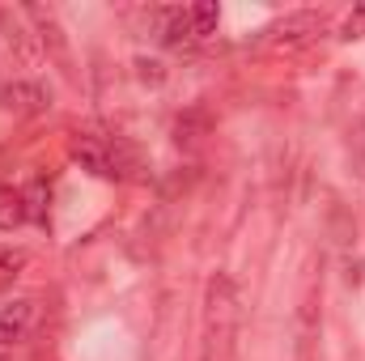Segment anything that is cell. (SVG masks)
<instances>
[{
  "instance_id": "cell-3",
  "label": "cell",
  "mask_w": 365,
  "mask_h": 361,
  "mask_svg": "<svg viewBox=\"0 0 365 361\" xmlns=\"http://www.w3.org/2000/svg\"><path fill=\"white\" fill-rule=\"evenodd\" d=\"M323 30H327V17H323V13H314V9H302V13L280 17L268 34H272L276 47H306V43H314Z\"/></svg>"
},
{
  "instance_id": "cell-7",
  "label": "cell",
  "mask_w": 365,
  "mask_h": 361,
  "mask_svg": "<svg viewBox=\"0 0 365 361\" xmlns=\"http://www.w3.org/2000/svg\"><path fill=\"white\" fill-rule=\"evenodd\" d=\"M17 225H26V200H21V187H0V230L13 234Z\"/></svg>"
},
{
  "instance_id": "cell-2",
  "label": "cell",
  "mask_w": 365,
  "mask_h": 361,
  "mask_svg": "<svg viewBox=\"0 0 365 361\" xmlns=\"http://www.w3.org/2000/svg\"><path fill=\"white\" fill-rule=\"evenodd\" d=\"M73 162H81V166H86L90 175H98V179H128V171H136L132 153H128L119 141L93 136V132L73 136Z\"/></svg>"
},
{
  "instance_id": "cell-8",
  "label": "cell",
  "mask_w": 365,
  "mask_h": 361,
  "mask_svg": "<svg viewBox=\"0 0 365 361\" xmlns=\"http://www.w3.org/2000/svg\"><path fill=\"white\" fill-rule=\"evenodd\" d=\"M187 21H191V34H195V43H200V39H208V34H217V21H221V9H217L212 0H200V4H191V9H187Z\"/></svg>"
},
{
  "instance_id": "cell-4",
  "label": "cell",
  "mask_w": 365,
  "mask_h": 361,
  "mask_svg": "<svg viewBox=\"0 0 365 361\" xmlns=\"http://www.w3.org/2000/svg\"><path fill=\"white\" fill-rule=\"evenodd\" d=\"M0 106L4 111H17V115H38L51 106V93L43 90L38 81H9L0 90Z\"/></svg>"
},
{
  "instance_id": "cell-5",
  "label": "cell",
  "mask_w": 365,
  "mask_h": 361,
  "mask_svg": "<svg viewBox=\"0 0 365 361\" xmlns=\"http://www.w3.org/2000/svg\"><path fill=\"white\" fill-rule=\"evenodd\" d=\"M30 327H34V302H26V298L0 302V345L21 340Z\"/></svg>"
},
{
  "instance_id": "cell-9",
  "label": "cell",
  "mask_w": 365,
  "mask_h": 361,
  "mask_svg": "<svg viewBox=\"0 0 365 361\" xmlns=\"http://www.w3.org/2000/svg\"><path fill=\"white\" fill-rule=\"evenodd\" d=\"M21 200H26V221H47V208H51V187L43 179H34L30 187H21Z\"/></svg>"
},
{
  "instance_id": "cell-10",
  "label": "cell",
  "mask_w": 365,
  "mask_h": 361,
  "mask_svg": "<svg viewBox=\"0 0 365 361\" xmlns=\"http://www.w3.org/2000/svg\"><path fill=\"white\" fill-rule=\"evenodd\" d=\"M26 251H17V247H0V280H13L17 272L26 268Z\"/></svg>"
},
{
  "instance_id": "cell-6",
  "label": "cell",
  "mask_w": 365,
  "mask_h": 361,
  "mask_svg": "<svg viewBox=\"0 0 365 361\" xmlns=\"http://www.w3.org/2000/svg\"><path fill=\"white\" fill-rule=\"evenodd\" d=\"M162 43L166 47H191L195 34H191V21H187V9H166L162 13Z\"/></svg>"
},
{
  "instance_id": "cell-1",
  "label": "cell",
  "mask_w": 365,
  "mask_h": 361,
  "mask_svg": "<svg viewBox=\"0 0 365 361\" xmlns=\"http://www.w3.org/2000/svg\"><path fill=\"white\" fill-rule=\"evenodd\" d=\"M238 332V289L225 272H217L204 289V345H208V361L225 357Z\"/></svg>"
},
{
  "instance_id": "cell-11",
  "label": "cell",
  "mask_w": 365,
  "mask_h": 361,
  "mask_svg": "<svg viewBox=\"0 0 365 361\" xmlns=\"http://www.w3.org/2000/svg\"><path fill=\"white\" fill-rule=\"evenodd\" d=\"M340 39H365V4H357V9L340 21Z\"/></svg>"
}]
</instances>
